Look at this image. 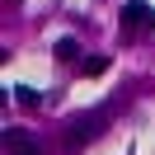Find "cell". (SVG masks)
<instances>
[{
  "label": "cell",
  "mask_w": 155,
  "mask_h": 155,
  "mask_svg": "<svg viewBox=\"0 0 155 155\" xmlns=\"http://www.w3.org/2000/svg\"><path fill=\"white\" fill-rule=\"evenodd\" d=\"M75 57H80V42L75 38H61L57 42V61H75Z\"/></svg>",
  "instance_id": "obj_5"
},
{
  "label": "cell",
  "mask_w": 155,
  "mask_h": 155,
  "mask_svg": "<svg viewBox=\"0 0 155 155\" xmlns=\"http://www.w3.org/2000/svg\"><path fill=\"white\" fill-rule=\"evenodd\" d=\"M108 71V57H89L85 66H80V75H104Z\"/></svg>",
  "instance_id": "obj_6"
},
{
  "label": "cell",
  "mask_w": 155,
  "mask_h": 155,
  "mask_svg": "<svg viewBox=\"0 0 155 155\" xmlns=\"http://www.w3.org/2000/svg\"><path fill=\"white\" fill-rule=\"evenodd\" d=\"M122 33L127 38H146V33H155V5L150 0H127L122 5Z\"/></svg>",
  "instance_id": "obj_1"
},
{
  "label": "cell",
  "mask_w": 155,
  "mask_h": 155,
  "mask_svg": "<svg viewBox=\"0 0 155 155\" xmlns=\"http://www.w3.org/2000/svg\"><path fill=\"white\" fill-rule=\"evenodd\" d=\"M10 94H14V104H19V108H38V104H42V94H38L33 85H14Z\"/></svg>",
  "instance_id": "obj_4"
},
{
  "label": "cell",
  "mask_w": 155,
  "mask_h": 155,
  "mask_svg": "<svg viewBox=\"0 0 155 155\" xmlns=\"http://www.w3.org/2000/svg\"><path fill=\"white\" fill-rule=\"evenodd\" d=\"M5 150L10 155H42V146L33 141L28 132H5Z\"/></svg>",
  "instance_id": "obj_3"
},
{
  "label": "cell",
  "mask_w": 155,
  "mask_h": 155,
  "mask_svg": "<svg viewBox=\"0 0 155 155\" xmlns=\"http://www.w3.org/2000/svg\"><path fill=\"white\" fill-rule=\"evenodd\" d=\"M99 127H104V113H89V117H75V122L66 127V150H80V146H89L99 136Z\"/></svg>",
  "instance_id": "obj_2"
}]
</instances>
